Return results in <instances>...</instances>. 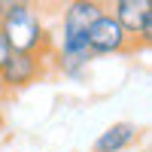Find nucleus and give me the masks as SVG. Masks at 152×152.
<instances>
[{
  "label": "nucleus",
  "mask_w": 152,
  "mask_h": 152,
  "mask_svg": "<svg viewBox=\"0 0 152 152\" xmlns=\"http://www.w3.org/2000/svg\"><path fill=\"white\" fill-rule=\"evenodd\" d=\"M0 34L9 43L12 52H40V55H52V34L46 31V24L40 18L37 6L28 9H12L3 15V24H0Z\"/></svg>",
  "instance_id": "f257e3e1"
},
{
  "label": "nucleus",
  "mask_w": 152,
  "mask_h": 152,
  "mask_svg": "<svg viewBox=\"0 0 152 152\" xmlns=\"http://www.w3.org/2000/svg\"><path fill=\"white\" fill-rule=\"evenodd\" d=\"M52 55H40V52H12L9 61L0 67V88L12 97L31 88L37 82H43L52 73Z\"/></svg>",
  "instance_id": "f03ea898"
},
{
  "label": "nucleus",
  "mask_w": 152,
  "mask_h": 152,
  "mask_svg": "<svg viewBox=\"0 0 152 152\" xmlns=\"http://www.w3.org/2000/svg\"><path fill=\"white\" fill-rule=\"evenodd\" d=\"M88 49L94 58H107V55H131L140 52V43L113 18V12L107 9L91 28H88Z\"/></svg>",
  "instance_id": "7ed1b4c3"
},
{
  "label": "nucleus",
  "mask_w": 152,
  "mask_h": 152,
  "mask_svg": "<svg viewBox=\"0 0 152 152\" xmlns=\"http://www.w3.org/2000/svg\"><path fill=\"white\" fill-rule=\"evenodd\" d=\"M110 12L140 43V49L149 46V40H152V0H110Z\"/></svg>",
  "instance_id": "20e7f679"
},
{
  "label": "nucleus",
  "mask_w": 152,
  "mask_h": 152,
  "mask_svg": "<svg viewBox=\"0 0 152 152\" xmlns=\"http://www.w3.org/2000/svg\"><path fill=\"white\" fill-rule=\"evenodd\" d=\"M143 128L137 122H113L107 131L97 134V140L91 143V152H125L140 140Z\"/></svg>",
  "instance_id": "39448f33"
},
{
  "label": "nucleus",
  "mask_w": 152,
  "mask_h": 152,
  "mask_svg": "<svg viewBox=\"0 0 152 152\" xmlns=\"http://www.w3.org/2000/svg\"><path fill=\"white\" fill-rule=\"evenodd\" d=\"M28 6H37V0H0V12H12V9H28Z\"/></svg>",
  "instance_id": "423d86ee"
},
{
  "label": "nucleus",
  "mask_w": 152,
  "mask_h": 152,
  "mask_svg": "<svg viewBox=\"0 0 152 152\" xmlns=\"http://www.w3.org/2000/svg\"><path fill=\"white\" fill-rule=\"evenodd\" d=\"M9 55H12V49H9V43L3 40V34H0V67L9 61Z\"/></svg>",
  "instance_id": "0eeeda50"
},
{
  "label": "nucleus",
  "mask_w": 152,
  "mask_h": 152,
  "mask_svg": "<svg viewBox=\"0 0 152 152\" xmlns=\"http://www.w3.org/2000/svg\"><path fill=\"white\" fill-rule=\"evenodd\" d=\"M6 104H9V94L0 88V128H3V116H6Z\"/></svg>",
  "instance_id": "6e6552de"
},
{
  "label": "nucleus",
  "mask_w": 152,
  "mask_h": 152,
  "mask_svg": "<svg viewBox=\"0 0 152 152\" xmlns=\"http://www.w3.org/2000/svg\"><path fill=\"white\" fill-rule=\"evenodd\" d=\"M0 24H3V12H0Z\"/></svg>",
  "instance_id": "1a4fd4ad"
}]
</instances>
